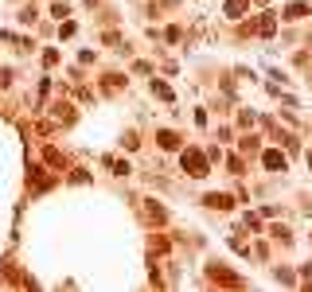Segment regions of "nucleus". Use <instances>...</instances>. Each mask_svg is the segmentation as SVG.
Wrapping results in <instances>:
<instances>
[{
	"label": "nucleus",
	"mask_w": 312,
	"mask_h": 292,
	"mask_svg": "<svg viewBox=\"0 0 312 292\" xmlns=\"http://www.w3.org/2000/svg\"><path fill=\"white\" fill-rule=\"evenodd\" d=\"M180 141H176V133H160V148H176Z\"/></svg>",
	"instance_id": "nucleus-4"
},
{
	"label": "nucleus",
	"mask_w": 312,
	"mask_h": 292,
	"mask_svg": "<svg viewBox=\"0 0 312 292\" xmlns=\"http://www.w3.org/2000/svg\"><path fill=\"white\" fill-rule=\"evenodd\" d=\"M207 206H215V210H226V206H230V195H211Z\"/></svg>",
	"instance_id": "nucleus-2"
},
{
	"label": "nucleus",
	"mask_w": 312,
	"mask_h": 292,
	"mask_svg": "<svg viewBox=\"0 0 312 292\" xmlns=\"http://www.w3.org/2000/svg\"><path fill=\"white\" fill-rule=\"evenodd\" d=\"M242 8H246V0H230V4H226V12H230V16H238Z\"/></svg>",
	"instance_id": "nucleus-5"
},
{
	"label": "nucleus",
	"mask_w": 312,
	"mask_h": 292,
	"mask_svg": "<svg viewBox=\"0 0 312 292\" xmlns=\"http://www.w3.org/2000/svg\"><path fill=\"white\" fill-rule=\"evenodd\" d=\"M265 168H285V160L277 152H265Z\"/></svg>",
	"instance_id": "nucleus-3"
},
{
	"label": "nucleus",
	"mask_w": 312,
	"mask_h": 292,
	"mask_svg": "<svg viewBox=\"0 0 312 292\" xmlns=\"http://www.w3.org/2000/svg\"><path fill=\"white\" fill-rule=\"evenodd\" d=\"M184 168H187L195 179H203V175H207V160H203L195 148H187V152H184Z\"/></svg>",
	"instance_id": "nucleus-1"
}]
</instances>
